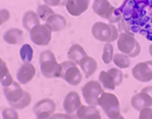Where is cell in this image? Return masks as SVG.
<instances>
[{
    "instance_id": "cell-1",
    "label": "cell",
    "mask_w": 152,
    "mask_h": 119,
    "mask_svg": "<svg viewBox=\"0 0 152 119\" xmlns=\"http://www.w3.org/2000/svg\"><path fill=\"white\" fill-rule=\"evenodd\" d=\"M39 66L43 76L45 78H59L62 75V64L58 63L55 54L45 50L39 55Z\"/></svg>"
},
{
    "instance_id": "cell-2",
    "label": "cell",
    "mask_w": 152,
    "mask_h": 119,
    "mask_svg": "<svg viewBox=\"0 0 152 119\" xmlns=\"http://www.w3.org/2000/svg\"><path fill=\"white\" fill-rule=\"evenodd\" d=\"M98 105L109 118H123L121 114L120 101L115 94L104 92L98 98Z\"/></svg>"
},
{
    "instance_id": "cell-3",
    "label": "cell",
    "mask_w": 152,
    "mask_h": 119,
    "mask_svg": "<svg viewBox=\"0 0 152 119\" xmlns=\"http://www.w3.org/2000/svg\"><path fill=\"white\" fill-rule=\"evenodd\" d=\"M91 34L93 37L101 42H114L119 37L117 28L113 23L97 21L92 25Z\"/></svg>"
},
{
    "instance_id": "cell-4",
    "label": "cell",
    "mask_w": 152,
    "mask_h": 119,
    "mask_svg": "<svg viewBox=\"0 0 152 119\" xmlns=\"http://www.w3.org/2000/svg\"><path fill=\"white\" fill-rule=\"evenodd\" d=\"M92 10L98 16L107 19L110 23L118 22L121 19V11L114 7L109 0H94Z\"/></svg>"
},
{
    "instance_id": "cell-5",
    "label": "cell",
    "mask_w": 152,
    "mask_h": 119,
    "mask_svg": "<svg viewBox=\"0 0 152 119\" xmlns=\"http://www.w3.org/2000/svg\"><path fill=\"white\" fill-rule=\"evenodd\" d=\"M118 50L129 57H136L141 52V46L132 35L121 33L117 39Z\"/></svg>"
},
{
    "instance_id": "cell-6",
    "label": "cell",
    "mask_w": 152,
    "mask_h": 119,
    "mask_svg": "<svg viewBox=\"0 0 152 119\" xmlns=\"http://www.w3.org/2000/svg\"><path fill=\"white\" fill-rule=\"evenodd\" d=\"M98 81L105 89L115 90L123 82V73L116 68H111L108 71H101Z\"/></svg>"
},
{
    "instance_id": "cell-7",
    "label": "cell",
    "mask_w": 152,
    "mask_h": 119,
    "mask_svg": "<svg viewBox=\"0 0 152 119\" xmlns=\"http://www.w3.org/2000/svg\"><path fill=\"white\" fill-rule=\"evenodd\" d=\"M29 33L31 40L36 46H46L51 41L52 31L46 23L36 25Z\"/></svg>"
},
{
    "instance_id": "cell-8",
    "label": "cell",
    "mask_w": 152,
    "mask_h": 119,
    "mask_svg": "<svg viewBox=\"0 0 152 119\" xmlns=\"http://www.w3.org/2000/svg\"><path fill=\"white\" fill-rule=\"evenodd\" d=\"M81 91L86 104L95 106L98 105V98L104 92L101 83L95 80L87 82L83 86Z\"/></svg>"
},
{
    "instance_id": "cell-9",
    "label": "cell",
    "mask_w": 152,
    "mask_h": 119,
    "mask_svg": "<svg viewBox=\"0 0 152 119\" xmlns=\"http://www.w3.org/2000/svg\"><path fill=\"white\" fill-rule=\"evenodd\" d=\"M61 64L62 68L61 75L62 79L72 86H77L81 82L82 74L75 62L69 60L64 61L61 63Z\"/></svg>"
},
{
    "instance_id": "cell-10",
    "label": "cell",
    "mask_w": 152,
    "mask_h": 119,
    "mask_svg": "<svg viewBox=\"0 0 152 119\" xmlns=\"http://www.w3.org/2000/svg\"><path fill=\"white\" fill-rule=\"evenodd\" d=\"M56 110L55 101L50 98L40 99L34 106V112L37 118H50Z\"/></svg>"
},
{
    "instance_id": "cell-11",
    "label": "cell",
    "mask_w": 152,
    "mask_h": 119,
    "mask_svg": "<svg viewBox=\"0 0 152 119\" xmlns=\"http://www.w3.org/2000/svg\"><path fill=\"white\" fill-rule=\"evenodd\" d=\"M132 76L140 82L152 81V60L137 63L132 70Z\"/></svg>"
},
{
    "instance_id": "cell-12",
    "label": "cell",
    "mask_w": 152,
    "mask_h": 119,
    "mask_svg": "<svg viewBox=\"0 0 152 119\" xmlns=\"http://www.w3.org/2000/svg\"><path fill=\"white\" fill-rule=\"evenodd\" d=\"M4 94L9 104L11 106H14L22 99L25 94V90L21 87L20 82L18 83L14 82L10 86L4 87Z\"/></svg>"
},
{
    "instance_id": "cell-13",
    "label": "cell",
    "mask_w": 152,
    "mask_h": 119,
    "mask_svg": "<svg viewBox=\"0 0 152 119\" xmlns=\"http://www.w3.org/2000/svg\"><path fill=\"white\" fill-rule=\"evenodd\" d=\"M91 0H67L66 9L72 16H80L85 13L90 5Z\"/></svg>"
},
{
    "instance_id": "cell-14",
    "label": "cell",
    "mask_w": 152,
    "mask_h": 119,
    "mask_svg": "<svg viewBox=\"0 0 152 119\" xmlns=\"http://www.w3.org/2000/svg\"><path fill=\"white\" fill-rule=\"evenodd\" d=\"M36 75V69L34 65L31 63H24L16 74V78L18 82L22 85H27L29 83Z\"/></svg>"
},
{
    "instance_id": "cell-15",
    "label": "cell",
    "mask_w": 152,
    "mask_h": 119,
    "mask_svg": "<svg viewBox=\"0 0 152 119\" xmlns=\"http://www.w3.org/2000/svg\"><path fill=\"white\" fill-rule=\"evenodd\" d=\"M63 109L68 114H73L82 105L80 94L75 91L69 92L63 99Z\"/></svg>"
},
{
    "instance_id": "cell-16",
    "label": "cell",
    "mask_w": 152,
    "mask_h": 119,
    "mask_svg": "<svg viewBox=\"0 0 152 119\" xmlns=\"http://www.w3.org/2000/svg\"><path fill=\"white\" fill-rule=\"evenodd\" d=\"M131 105L132 108L140 112L145 107H151L152 105V97L146 92L141 90L138 93L134 94L131 98Z\"/></svg>"
},
{
    "instance_id": "cell-17",
    "label": "cell",
    "mask_w": 152,
    "mask_h": 119,
    "mask_svg": "<svg viewBox=\"0 0 152 119\" xmlns=\"http://www.w3.org/2000/svg\"><path fill=\"white\" fill-rule=\"evenodd\" d=\"M3 39L5 42L11 46H19L24 41L23 31L17 28L8 29L3 35Z\"/></svg>"
},
{
    "instance_id": "cell-18",
    "label": "cell",
    "mask_w": 152,
    "mask_h": 119,
    "mask_svg": "<svg viewBox=\"0 0 152 119\" xmlns=\"http://www.w3.org/2000/svg\"><path fill=\"white\" fill-rule=\"evenodd\" d=\"M46 24L50 28L52 33H58L67 28V19L60 14H54L50 15L46 20Z\"/></svg>"
},
{
    "instance_id": "cell-19",
    "label": "cell",
    "mask_w": 152,
    "mask_h": 119,
    "mask_svg": "<svg viewBox=\"0 0 152 119\" xmlns=\"http://www.w3.org/2000/svg\"><path fill=\"white\" fill-rule=\"evenodd\" d=\"M76 117L82 119H101V114L95 105H81L76 112Z\"/></svg>"
},
{
    "instance_id": "cell-20",
    "label": "cell",
    "mask_w": 152,
    "mask_h": 119,
    "mask_svg": "<svg viewBox=\"0 0 152 119\" xmlns=\"http://www.w3.org/2000/svg\"><path fill=\"white\" fill-rule=\"evenodd\" d=\"M79 65L80 66L81 70H83L86 78H89L91 76H93L98 67L96 59L89 56L85 57L84 58H82Z\"/></svg>"
},
{
    "instance_id": "cell-21",
    "label": "cell",
    "mask_w": 152,
    "mask_h": 119,
    "mask_svg": "<svg viewBox=\"0 0 152 119\" xmlns=\"http://www.w3.org/2000/svg\"><path fill=\"white\" fill-rule=\"evenodd\" d=\"M88 56L86 51L79 44H74L70 46L68 51V57L69 60L75 62L76 64H80V61L85 57Z\"/></svg>"
},
{
    "instance_id": "cell-22",
    "label": "cell",
    "mask_w": 152,
    "mask_h": 119,
    "mask_svg": "<svg viewBox=\"0 0 152 119\" xmlns=\"http://www.w3.org/2000/svg\"><path fill=\"white\" fill-rule=\"evenodd\" d=\"M22 24L24 28L30 32L31 29L36 25L40 24V19L38 14L34 10H28L22 17Z\"/></svg>"
},
{
    "instance_id": "cell-23",
    "label": "cell",
    "mask_w": 152,
    "mask_h": 119,
    "mask_svg": "<svg viewBox=\"0 0 152 119\" xmlns=\"http://www.w3.org/2000/svg\"><path fill=\"white\" fill-rule=\"evenodd\" d=\"M0 76H1V84L4 87H9L15 81L13 80V77L11 76V74L10 73V70L8 68L7 64L5 63V61L4 59H2V57L0 58Z\"/></svg>"
},
{
    "instance_id": "cell-24",
    "label": "cell",
    "mask_w": 152,
    "mask_h": 119,
    "mask_svg": "<svg viewBox=\"0 0 152 119\" xmlns=\"http://www.w3.org/2000/svg\"><path fill=\"white\" fill-rule=\"evenodd\" d=\"M20 57L24 63H31L34 58V49L31 45L24 44L20 49Z\"/></svg>"
},
{
    "instance_id": "cell-25",
    "label": "cell",
    "mask_w": 152,
    "mask_h": 119,
    "mask_svg": "<svg viewBox=\"0 0 152 119\" xmlns=\"http://www.w3.org/2000/svg\"><path fill=\"white\" fill-rule=\"evenodd\" d=\"M113 61L114 63L120 69H127L131 64L129 57L123 53H116L115 55H114Z\"/></svg>"
},
{
    "instance_id": "cell-26",
    "label": "cell",
    "mask_w": 152,
    "mask_h": 119,
    "mask_svg": "<svg viewBox=\"0 0 152 119\" xmlns=\"http://www.w3.org/2000/svg\"><path fill=\"white\" fill-rule=\"evenodd\" d=\"M37 14L42 21H46L50 15L55 14V11L47 4H40L37 9Z\"/></svg>"
},
{
    "instance_id": "cell-27",
    "label": "cell",
    "mask_w": 152,
    "mask_h": 119,
    "mask_svg": "<svg viewBox=\"0 0 152 119\" xmlns=\"http://www.w3.org/2000/svg\"><path fill=\"white\" fill-rule=\"evenodd\" d=\"M114 58V46L110 43H107L104 47L102 60L105 64H110Z\"/></svg>"
},
{
    "instance_id": "cell-28",
    "label": "cell",
    "mask_w": 152,
    "mask_h": 119,
    "mask_svg": "<svg viewBox=\"0 0 152 119\" xmlns=\"http://www.w3.org/2000/svg\"><path fill=\"white\" fill-rule=\"evenodd\" d=\"M31 102H32V95L29 92L25 90V94H24L22 99L19 103H17L16 105H15L12 107H14L16 110H23V109L28 107L31 104Z\"/></svg>"
},
{
    "instance_id": "cell-29",
    "label": "cell",
    "mask_w": 152,
    "mask_h": 119,
    "mask_svg": "<svg viewBox=\"0 0 152 119\" xmlns=\"http://www.w3.org/2000/svg\"><path fill=\"white\" fill-rule=\"evenodd\" d=\"M16 109L13 108H4L2 112L3 118L4 119H18L19 118V114L15 111Z\"/></svg>"
},
{
    "instance_id": "cell-30",
    "label": "cell",
    "mask_w": 152,
    "mask_h": 119,
    "mask_svg": "<svg viewBox=\"0 0 152 119\" xmlns=\"http://www.w3.org/2000/svg\"><path fill=\"white\" fill-rule=\"evenodd\" d=\"M139 119H152V109L150 107H145L139 112Z\"/></svg>"
},
{
    "instance_id": "cell-31",
    "label": "cell",
    "mask_w": 152,
    "mask_h": 119,
    "mask_svg": "<svg viewBox=\"0 0 152 119\" xmlns=\"http://www.w3.org/2000/svg\"><path fill=\"white\" fill-rule=\"evenodd\" d=\"M0 25H3L4 24L6 21H8L10 19V12L6 10V9H2L1 11H0Z\"/></svg>"
},
{
    "instance_id": "cell-32",
    "label": "cell",
    "mask_w": 152,
    "mask_h": 119,
    "mask_svg": "<svg viewBox=\"0 0 152 119\" xmlns=\"http://www.w3.org/2000/svg\"><path fill=\"white\" fill-rule=\"evenodd\" d=\"M44 2L45 3V4H47L49 6L56 7L61 4L62 0H44Z\"/></svg>"
},
{
    "instance_id": "cell-33",
    "label": "cell",
    "mask_w": 152,
    "mask_h": 119,
    "mask_svg": "<svg viewBox=\"0 0 152 119\" xmlns=\"http://www.w3.org/2000/svg\"><path fill=\"white\" fill-rule=\"evenodd\" d=\"M58 117H61V118H72V117L70 116V114H69V115L56 114V115H53V116H51V118H57Z\"/></svg>"
},
{
    "instance_id": "cell-34",
    "label": "cell",
    "mask_w": 152,
    "mask_h": 119,
    "mask_svg": "<svg viewBox=\"0 0 152 119\" xmlns=\"http://www.w3.org/2000/svg\"><path fill=\"white\" fill-rule=\"evenodd\" d=\"M142 91L146 92L147 93H149L151 96L152 97V86H148V87H145L142 89Z\"/></svg>"
},
{
    "instance_id": "cell-35",
    "label": "cell",
    "mask_w": 152,
    "mask_h": 119,
    "mask_svg": "<svg viewBox=\"0 0 152 119\" xmlns=\"http://www.w3.org/2000/svg\"><path fill=\"white\" fill-rule=\"evenodd\" d=\"M149 52H150L151 56L152 57V44L150 46V47H149Z\"/></svg>"
}]
</instances>
